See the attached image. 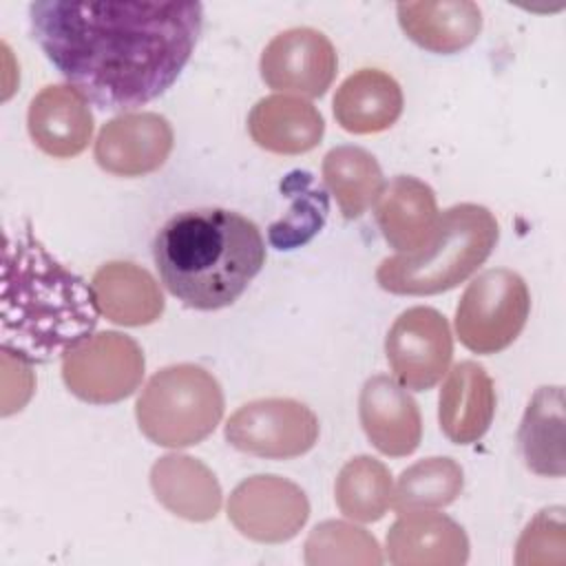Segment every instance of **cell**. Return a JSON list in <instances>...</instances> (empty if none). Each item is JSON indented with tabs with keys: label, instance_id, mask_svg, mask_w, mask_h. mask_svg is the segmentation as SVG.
I'll return each instance as SVG.
<instances>
[{
	"label": "cell",
	"instance_id": "6da1fadb",
	"mask_svg": "<svg viewBox=\"0 0 566 566\" xmlns=\"http://www.w3.org/2000/svg\"><path fill=\"white\" fill-rule=\"evenodd\" d=\"M29 20L73 88L104 111H133L177 82L201 35L203 4L38 0Z\"/></svg>",
	"mask_w": 566,
	"mask_h": 566
},
{
	"label": "cell",
	"instance_id": "7a4b0ae2",
	"mask_svg": "<svg viewBox=\"0 0 566 566\" xmlns=\"http://www.w3.org/2000/svg\"><path fill=\"white\" fill-rule=\"evenodd\" d=\"M99 321L93 287L29 232L4 237L2 352L46 363L88 338Z\"/></svg>",
	"mask_w": 566,
	"mask_h": 566
},
{
	"label": "cell",
	"instance_id": "3957f363",
	"mask_svg": "<svg viewBox=\"0 0 566 566\" xmlns=\"http://www.w3.org/2000/svg\"><path fill=\"white\" fill-rule=\"evenodd\" d=\"M166 290L195 310L232 305L265 265V241L248 217L197 208L170 217L153 241Z\"/></svg>",
	"mask_w": 566,
	"mask_h": 566
},
{
	"label": "cell",
	"instance_id": "277c9868",
	"mask_svg": "<svg viewBox=\"0 0 566 566\" xmlns=\"http://www.w3.org/2000/svg\"><path fill=\"white\" fill-rule=\"evenodd\" d=\"M500 226L480 203L447 208L431 237L413 252L382 259L376 281L382 290L402 296H429L458 287L493 252Z\"/></svg>",
	"mask_w": 566,
	"mask_h": 566
},
{
	"label": "cell",
	"instance_id": "5b68a950",
	"mask_svg": "<svg viewBox=\"0 0 566 566\" xmlns=\"http://www.w3.org/2000/svg\"><path fill=\"white\" fill-rule=\"evenodd\" d=\"M219 380L195 363L155 371L135 402L139 431L155 444L179 449L206 440L223 418Z\"/></svg>",
	"mask_w": 566,
	"mask_h": 566
},
{
	"label": "cell",
	"instance_id": "8992f818",
	"mask_svg": "<svg viewBox=\"0 0 566 566\" xmlns=\"http://www.w3.org/2000/svg\"><path fill=\"white\" fill-rule=\"evenodd\" d=\"M531 314L526 281L509 270L493 268L478 274L455 307V334L473 354H497L513 345Z\"/></svg>",
	"mask_w": 566,
	"mask_h": 566
},
{
	"label": "cell",
	"instance_id": "52a82bcc",
	"mask_svg": "<svg viewBox=\"0 0 566 566\" xmlns=\"http://www.w3.org/2000/svg\"><path fill=\"white\" fill-rule=\"evenodd\" d=\"M144 352L135 338L106 329L91 334L62 354L66 389L91 405H113L128 398L142 382Z\"/></svg>",
	"mask_w": 566,
	"mask_h": 566
},
{
	"label": "cell",
	"instance_id": "ba28073f",
	"mask_svg": "<svg viewBox=\"0 0 566 566\" xmlns=\"http://www.w3.org/2000/svg\"><path fill=\"white\" fill-rule=\"evenodd\" d=\"M316 413L294 398H259L241 405L226 422V440L241 453L290 460L318 440Z\"/></svg>",
	"mask_w": 566,
	"mask_h": 566
},
{
	"label": "cell",
	"instance_id": "9c48e42d",
	"mask_svg": "<svg viewBox=\"0 0 566 566\" xmlns=\"http://www.w3.org/2000/svg\"><path fill=\"white\" fill-rule=\"evenodd\" d=\"M385 354L402 387L427 391L449 371L453 358L451 327L433 307H409L389 327Z\"/></svg>",
	"mask_w": 566,
	"mask_h": 566
},
{
	"label": "cell",
	"instance_id": "30bf717a",
	"mask_svg": "<svg viewBox=\"0 0 566 566\" xmlns=\"http://www.w3.org/2000/svg\"><path fill=\"white\" fill-rule=\"evenodd\" d=\"M310 517L305 491L281 475H252L239 482L228 500L234 528L261 544H281L298 535Z\"/></svg>",
	"mask_w": 566,
	"mask_h": 566
},
{
	"label": "cell",
	"instance_id": "8fae6325",
	"mask_svg": "<svg viewBox=\"0 0 566 566\" xmlns=\"http://www.w3.org/2000/svg\"><path fill=\"white\" fill-rule=\"evenodd\" d=\"M338 69L329 38L312 27H294L274 35L259 60L263 82L296 97H321L332 86Z\"/></svg>",
	"mask_w": 566,
	"mask_h": 566
},
{
	"label": "cell",
	"instance_id": "7c38bea8",
	"mask_svg": "<svg viewBox=\"0 0 566 566\" xmlns=\"http://www.w3.org/2000/svg\"><path fill=\"white\" fill-rule=\"evenodd\" d=\"M175 144L170 122L153 111H130L108 119L95 139V161L117 177L159 170Z\"/></svg>",
	"mask_w": 566,
	"mask_h": 566
},
{
	"label": "cell",
	"instance_id": "4fadbf2b",
	"mask_svg": "<svg viewBox=\"0 0 566 566\" xmlns=\"http://www.w3.org/2000/svg\"><path fill=\"white\" fill-rule=\"evenodd\" d=\"M358 418L365 436L382 455H411L422 440L418 402L394 376L376 374L365 380L358 396Z\"/></svg>",
	"mask_w": 566,
	"mask_h": 566
},
{
	"label": "cell",
	"instance_id": "5bb4252c",
	"mask_svg": "<svg viewBox=\"0 0 566 566\" xmlns=\"http://www.w3.org/2000/svg\"><path fill=\"white\" fill-rule=\"evenodd\" d=\"M385 548L394 566H462L469 559L464 528L431 509L402 511L387 531Z\"/></svg>",
	"mask_w": 566,
	"mask_h": 566
},
{
	"label": "cell",
	"instance_id": "9a60e30c",
	"mask_svg": "<svg viewBox=\"0 0 566 566\" xmlns=\"http://www.w3.org/2000/svg\"><path fill=\"white\" fill-rule=\"evenodd\" d=\"M27 128L33 144L55 159L80 155L95 128L88 99L71 84H49L29 104Z\"/></svg>",
	"mask_w": 566,
	"mask_h": 566
},
{
	"label": "cell",
	"instance_id": "2e32d148",
	"mask_svg": "<svg viewBox=\"0 0 566 566\" xmlns=\"http://www.w3.org/2000/svg\"><path fill=\"white\" fill-rule=\"evenodd\" d=\"M495 385L475 360H462L447 371L438 398L442 433L455 444L478 442L495 416Z\"/></svg>",
	"mask_w": 566,
	"mask_h": 566
},
{
	"label": "cell",
	"instance_id": "e0dca14e",
	"mask_svg": "<svg viewBox=\"0 0 566 566\" xmlns=\"http://www.w3.org/2000/svg\"><path fill=\"white\" fill-rule=\"evenodd\" d=\"M252 142L274 155H303L314 150L325 135L321 111L296 95L261 97L248 115Z\"/></svg>",
	"mask_w": 566,
	"mask_h": 566
},
{
	"label": "cell",
	"instance_id": "ac0fdd59",
	"mask_svg": "<svg viewBox=\"0 0 566 566\" xmlns=\"http://www.w3.org/2000/svg\"><path fill=\"white\" fill-rule=\"evenodd\" d=\"M150 489L157 502L188 522L214 520L221 509V484L197 458L168 453L150 469Z\"/></svg>",
	"mask_w": 566,
	"mask_h": 566
},
{
	"label": "cell",
	"instance_id": "d6986e66",
	"mask_svg": "<svg viewBox=\"0 0 566 566\" xmlns=\"http://www.w3.org/2000/svg\"><path fill=\"white\" fill-rule=\"evenodd\" d=\"M374 214L380 234L398 252L424 245L440 217L433 188L411 175H398L385 184Z\"/></svg>",
	"mask_w": 566,
	"mask_h": 566
},
{
	"label": "cell",
	"instance_id": "ffe728a7",
	"mask_svg": "<svg viewBox=\"0 0 566 566\" xmlns=\"http://www.w3.org/2000/svg\"><path fill=\"white\" fill-rule=\"evenodd\" d=\"M402 106L400 84L380 69H358L343 80L332 99L338 126L354 135H374L391 128Z\"/></svg>",
	"mask_w": 566,
	"mask_h": 566
},
{
	"label": "cell",
	"instance_id": "44dd1931",
	"mask_svg": "<svg viewBox=\"0 0 566 566\" xmlns=\"http://www.w3.org/2000/svg\"><path fill=\"white\" fill-rule=\"evenodd\" d=\"M396 15L413 44L440 55L471 46L482 31V9L471 0L400 2Z\"/></svg>",
	"mask_w": 566,
	"mask_h": 566
},
{
	"label": "cell",
	"instance_id": "7402d4cb",
	"mask_svg": "<svg viewBox=\"0 0 566 566\" xmlns=\"http://www.w3.org/2000/svg\"><path fill=\"white\" fill-rule=\"evenodd\" d=\"M99 314L124 327L155 323L164 314V294L148 270L130 261L104 263L91 281Z\"/></svg>",
	"mask_w": 566,
	"mask_h": 566
},
{
	"label": "cell",
	"instance_id": "603a6c76",
	"mask_svg": "<svg viewBox=\"0 0 566 566\" xmlns=\"http://www.w3.org/2000/svg\"><path fill=\"white\" fill-rule=\"evenodd\" d=\"M517 442L528 471L544 478H564V389L559 385L539 387L531 396Z\"/></svg>",
	"mask_w": 566,
	"mask_h": 566
},
{
	"label": "cell",
	"instance_id": "cb8c5ba5",
	"mask_svg": "<svg viewBox=\"0 0 566 566\" xmlns=\"http://www.w3.org/2000/svg\"><path fill=\"white\" fill-rule=\"evenodd\" d=\"M323 181L345 219H358L380 197L385 177L376 157L360 146H336L323 157Z\"/></svg>",
	"mask_w": 566,
	"mask_h": 566
},
{
	"label": "cell",
	"instance_id": "d4e9b609",
	"mask_svg": "<svg viewBox=\"0 0 566 566\" xmlns=\"http://www.w3.org/2000/svg\"><path fill=\"white\" fill-rule=\"evenodd\" d=\"M394 497L389 469L371 458L356 455L343 464L334 482V500L340 513L354 522H378Z\"/></svg>",
	"mask_w": 566,
	"mask_h": 566
},
{
	"label": "cell",
	"instance_id": "484cf974",
	"mask_svg": "<svg viewBox=\"0 0 566 566\" xmlns=\"http://www.w3.org/2000/svg\"><path fill=\"white\" fill-rule=\"evenodd\" d=\"M464 486L462 467L447 455H433L407 467L396 486L391 506L402 511L442 509L455 502Z\"/></svg>",
	"mask_w": 566,
	"mask_h": 566
},
{
	"label": "cell",
	"instance_id": "4316f807",
	"mask_svg": "<svg viewBox=\"0 0 566 566\" xmlns=\"http://www.w3.org/2000/svg\"><path fill=\"white\" fill-rule=\"evenodd\" d=\"M305 564L310 566H378L382 553L376 537L349 522L327 520L312 528L305 539Z\"/></svg>",
	"mask_w": 566,
	"mask_h": 566
},
{
	"label": "cell",
	"instance_id": "83f0119b",
	"mask_svg": "<svg viewBox=\"0 0 566 566\" xmlns=\"http://www.w3.org/2000/svg\"><path fill=\"white\" fill-rule=\"evenodd\" d=\"M520 566H562L566 562L564 506L542 509L522 531L515 546Z\"/></svg>",
	"mask_w": 566,
	"mask_h": 566
}]
</instances>
